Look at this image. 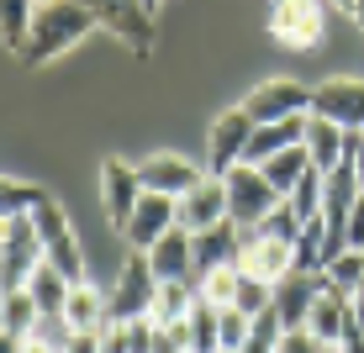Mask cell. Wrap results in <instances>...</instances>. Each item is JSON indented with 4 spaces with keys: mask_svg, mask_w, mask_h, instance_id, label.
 I'll return each instance as SVG.
<instances>
[{
    "mask_svg": "<svg viewBox=\"0 0 364 353\" xmlns=\"http://www.w3.org/2000/svg\"><path fill=\"white\" fill-rule=\"evenodd\" d=\"M354 21H359V27H364V0H354Z\"/></svg>",
    "mask_w": 364,
    "mask_h": 353,
    "instance_id": "60d3db41",
    "label": "cell"
},
{
    "mask_svg": "<svg viewBox=\"0 0 364 353\" xmlns=\"http://www.w3.org/2000/svg\"><path fill=\"white\" fill-rule=\"evenodd\" d=\"M222 353H232V348H222Z\"/></svg>",
    "mask_w": 364,
    "mask_h": 353,
    "instance_id": "b9f144b4",
    "label": "cell"
},
{
    "mask_svg": "<svg viewBox=\"0 0 364 353\" xmlns=\"http://www.w3.org/2000/svg\"><path fill=\"white\" fill-rule=\"evenodd\" d=\"M306 153H311V169L317 174H333L338 163H348V132L338 127V121L311 116L306 121Z\"/></svg>",
    "mask_w": 364,
    "mask_h": 353,
    "instance_id": "ffe728a7",
    "label": "cell"
},
{
    "mask_svg": "<svg viewBox=\"0 0 364 353\" xmlns=\"http://www.w3.org/2000/svg\"><path fill=\"white\" fill-rule=\"evenodd\" d=\"M248 327H254V317H248V311H237V306H222V348L243 353V343H248Z\"/></svg>",
    "mask_w": 364,
    "mask_h": 353,
    "instance_id": "d590c367",
    "label": "cell"
},
{
    "mask_svg": "<svg viewBox=\"0 0 364 353\" xmlns=\"http://www.w3.org/2000/svg\"><path fill=\"white\" fill-rule=\"evenodd\" d=\"M311 116L338 121L343 132H364V80H328L311 90Z\"/></svg>",
    "mask_w": 364,
    "mask_h": 353,
    "instance_id": "7c38bea8",
    "label": "cell"
},
{
    "mask_svg": "<svg viewBox=\"0 0 364 353\" xmlns=\"http://www.w3.org/2000/svg\"><path fill=\"white\" fill-rule=\"evenodd\" d=\"M274 206H285V200H280V190L264 180V169L237 163V169L228 174V217H232L237 227H259Z\"/></svg>",
    "mask_w": 364,
    "mask_h": 353,
    "instance_id": "277c9868",
    "label": "cell"
},
{
    "mask_svg": "<svg viewBox=\"0 0 364 353\" xmlns=\"http://www.w3.org/2000/svg\"><path fill=\"white\" fill-rule=\"evenodd\" d=\"M100 27L95 11L80 6V0H43V6L32 11V27H27V43L16 48L21 64H48V58L69 53L74 43H85Z\"/></svg>",
    "mask_w": 364,
    "mask_h": 353,
    "instance_id": "6da1fadb",
    "label": "cell"
},
{
    "mask_svg": "<svg viewBox=\"0 0 364 353\" xmlns=\"http://www.w3.org/2000/svg\"><path fill=\"white\" fill-rule=\"evenodd\" d=\"M328 6H338L343 16H354V0H328Z\"/></svg>",
    "mask_w": 364,
    "mask_h": 353,
    "instance_id": "f35d334b",
    "label": "cell"
},
{
    "mask_svg": "<svg viewBox=\"0 0 364 353\" xmlns=\"http://www.w3.org/2000/svg\"><path fill=\"white\" fill-rule=\"evenodd\" d=\"M322 190H328V174H317V169H311L306 180L291 190V211H296L301 222H317L322 217Z\"/></svg>",
    "mask_w": 364,
    "mask_h": 353,
    "instance_id": "f546056e",
    "label": "cell"
},
{
    "mask_svg": "<svg viewBox=\"0 0 364 353\" xmlns=\"http://www.w3.org/2000/svg\"><path fill=\"white\" fill-rule=\"evenodd\" d=\"M237 311H248V317H259V311H269L274 306V285H264V280H248L243 274V285H237V300H232Z\"/></svg>",
    "mask_w": 364,
    "mask_h": 353,
    "instance_id": "e575fe53",
    "label": "cell"
},
{
    "mask_svg": "<svg viewBox=\"0 0 364 353\" xmlns=\"http://www.w3.org/2000/svg\"><path fill=\"white\" fill-rule=\"evenodd\" d=\"M222 222H232L228 217V180L206 174L196 190L180 195V227L185 232H206V227H222Z\"/></svg>",
    "mask_w": 364,
    "mask_h": 353,
    "instance_id": "5bb4252c",
    "label": "cell"
},
{
    "mask_svg": "<svg viewBox=\"0 0 364 353\" xmlns=\"http://www.w3.org/2000/svg\"><path fill=\"white\" fill-rule=\"evenodd\" d=\"M328 285V274H301L291 269L280 285H274V317L285 322V332H301L311 317V300H317V290Z\"/></svg>",
    "mask_w": 364,
    "mask_h": 353,
    "instance_id": "2e32d148",
    "label": "cell"
},
{
    "mask_svg": "<svg viewBox=\"0 0 364 353\" xmlns=\"http://www.w3.org/2000/svg\"><path fill=\"white\" fill-rule=\"evenodd\" d=\"M32 227H37V237H43V264H53L69 285H85V259H80V243H74V227H69L64 211H58L53 195L32 211Z\"/></svg>",
    "mask_w": 364,
    "mask_h": 353,
    "instance_id": "3957f363",
    "label": "cell"
},
{
    "mask_svg": "<svg viewBox=\"0 0 364 353\" xmlns=\"http://www.w3.org/2000/svg\"><path fill=\"white\" fill-rule=\"evenodd\" d=\"M154 300H159V274L148 254H127L117 274V290L106 295V322H137V317H154Z\"/></svg>",
    "mask_w": 364,
    "mask_h": 353,
    "instance_id": "7a4b0ae2",
    "label": "cell"
},
{
    "mask_svg": "<svg viewBox=\"0 0 364 353\" xmlns=\"http://www.w3.org/2000/svg\"><path fill=\"white\" fill-rule=\"evenodd\" d=\"M259 232L274 237V243H291V248H296V243H301V232H306V222H301L296 211H291V200H285V206H274L269 217L259 222Z\"/></svg>",
    "mask_w": 364,
    "mask_h": 353,
    "instance_id": "1f68e13d",
    "label": "cell"
},
{
    "mask_svg": "<svg viewBox=\"0 0 364 353\" xmlns=\"http://www.w3.org/2000/svg\"><path fill=\"white\" fill-rule=\"evenodd\" d=\"M237 248H243V227H237V222H222V227L196 232V280H200V274H211V269L237 264Z\"/></svg>",
    "mask_w": 364,
    "mask_h": 353,
    "instance_id": "d6986e66",
    "label": "cell"
},
{
    "mask_svg": "<svg viewBox=\"0 0 364 353\" xmlns=\"http://www.w3.org/2000/svg\"><path fill=\"white\" fill-rule=\"evenodd\" d=\"M27 337H37V343H48L53 353H64V348H69V343H74L80 332L69 327V317H64V311H43V317L32 322V332H27Z\"/></svg>",
    "mask_w": 364,
    "mask_h": 353,
    "instance_id": "4dcf8cb0",
    "label": "cell"
},
{
    "mask_svg": "<svg viewBox=\"0 0 364 353\" xmlns=\"http://www.w3.org/2000/svg\"><path fill=\"white\" fill-rule=\"evenodd\" d=\"M27 290H32L37 311H64V306H69V290H74V285H69L64 274L53 269V264H43V269L32 274V285H27Z\"/></svg>",
    "mask_w": 364,
    "mask_h": 353,
    "instance_id": "484cf974",
    "label": "cell"
},
{
    "mask_svg": "<svg viewBox=\"0 0 364 353\" xmlns=\"http://www.w3.org/2000/svg\"><path fill=\"white\" fill-rule=\"evenodd\" d=\"M311 174V153H306V143L301 148H285V153H274L269 163H264V180L274 185V190H280V200H291V190L301 180H306Z\"/></svg>",
    "mask_w": 364,
    "mask_h": 353,
    "instance_id": "603a6c76",
    "label": "cell"
},
{
    "mask_svg": "<svg viewBox=\"0 0 364 353\" xmlns=\"http://www.w3.org/2000/svg\"><path fill=\"white\" fill-rule=\"evenodd\" d=\"M32 11H37V0H6V48H11V53H16L21 43H27Z\"/></svg>",
    "mask_w": 364,
    "mask_h": 353,
    "instance_id": "836d02e7",
    "label": "cell"
},
{
    "mask_svg": "<svg viewBox=\"0 0 364 353\" xmlns=\"http://www.w3.org/2000/svg\"><path fill=\"white\" fill-rule=\"evenodd\" d=\"M237 285H243V269H237V264L211 269V274H200V280H196L200 300H211V306H232V300H237Z\"/></svg>",
    "mask_w": 364,
    "mask_h": 353,
    "instance_id": "83f0119b",
    "label": "cell"
},
{
    "mask_svg": "<svg viewBox=\"0 0 364 353\" xmlns=\"http://www.w3.org/2000/svg\"><path fill=\"white\" fill-rule=\"evenodd\" d=\"M237 269L248 280H264V285H280L285 274L296 269V248L291 243H274L259 227H243V248H237Z\"/></svg>",
    "mask_w": 364,
    "mask_h": 353,
    "instance_id": "9c48e42d",
    "label": "cell"
},
{
    "mask_svg": "<svg viewBox=\"0 0 364 353\" xmlns=\"http://www.w3.org/2000/svg\"><path fill=\"white\" fill-rule=\"evenodd\" d=\"M185 327H191V353H222V306L196 300V311L185 317Z\"/></svg>",
    "mask_w": 364,
    "mask_h": 353,
    "instance_id": "cb8c5ba5",
    "label": "cell"
},
{
    "mask_svg": "<svg viewBox=\"0 0 364 353\" xmlns=\"http://www.w3.org/2000/svg\"><path fill=\"white\" fill-rule=\"evenodd\" d=\"M159 6H164V0H143V11H148V16H159Z\"/></svg>",
    "mask_w": 364,
    "mask_h": 353,
    "instance_id": "ab89813d",
    "label": "cell"
},
{
    "mask_svg": "<svg viewBox=\"0 0 364 353\" xmlns=\"http://www.w3.org/2000/svg\"><path fill=\"white\" fill-rule=\"evenodd\" d=\"M169 227H180V200L148 190V195H143V206H137V211H132V222H127V243H132V254H148V248H154L159 237L169 232Z\"/></svg>",
    "mask_w": 364,
    "mask_h": 353,
    "instance_id": "9a60e30c",
    "label": "cell"
},
{
    "mask_svg": "<svg viewBox=\"0 0 364 353\" xmlns=\"http://www.w3.org/2000/svg\"><path fill=\"white\" fill-rule=\"evenodd\" d=\"M80 6H90L100 27H111L132 53H148V48H154V16L143 11V0H80Z\"/></svg>",
    "mask_w": 364,
    "mask_h": 353,
    "instance_id": "8fae6325",
    "label": "cell"
},
{
    "mask_svg": "<svg viewBox=\"0 0 364 353\" xmlns=\"http://www.w3.org/2000/svg\"><path fill=\"white\" fill-rule=\"evenodd\" d=\"M248 137H254V116H248L243 106L222 111V116L211 121V132H206V174L228 180L237 163H243V153H248Z\"/></svg>",
    "mask_w": 364,
    "mask_h": 353,
    "instance_id": "52a82bcc",
    "label": "cell"
},
{
    "mask_svg": "<svg viewBox=\"0 0 364 353\" xmlns=\"http://www.w3.org/2000/svg\"><path fill=\"white\" fill-rule=\"evenodd\" d=\"M148 264H154L159 280H196V232L169 227V232L148 248Z\"/></svg>",
    "mask_w": 364,
    "mask_h": 353,
    "instance_id": "e0dca14e",
    "label": "cell"
},
{
    "mask_svg": "<svg viewBox=\"0 0 364 353\" xmlns=\"http://www.w3.org/2000/svg\"><path fill=\"white\" fill-rule=\"evenodd\" d=\"M348 322H354V295H348V290H338V285L328 280V285L317 290V300H311L306 332L317 337V343L338 348V343H343V332H348Z\"/></svg>",
    "mask_w": 364,
    "mask_h": 353,
    "instance_id": "4fadbf2b",
    "label": "cell"
},
{
    "mask_svg": "<svg viewBox=\"0 0 364 353\" xmlns=\"http://www.w3.org/2000/svg\"><path fill=\"white\" fill-rule=\"evenodd\" d=\"M196 300H200L196 280H159L154 322H159V327H169V322H185V317H191V311H196Z\"/></svg>",
    "mask_w": 364,
    "mask_h": 353,
    "instance_id": "44dd1931",
    "label": "cell"
},
{
    "mask_svg": "<svg viewBox=\"0 0 364 353\" xmlns=\"http://www.w3.org/2000/svg\"><path fill=\"white\" fill-rule=\"evenodd\" d=\"M280 343H285V322L274 317V306H269V311H259V317H254V327H248L243 353H280Z\"/></svg>",
    "mask_w": 364,
    "mask_h": 353,
    "instance_id": "f1b7e54d",
    "label": "cell"
},
{
    "mask_svg": "<svg viewBox=\"0 0 364 353\" xmlns=\"http://www.w3.org/2000/svg\"><path fill=\"white\" fill-rule=\"evenodd\" d=\"M64 353H100V337H95V332H80V337H74V343H69Z\"/></svg>",
    "mask_w": 364,
    "mask_h": 353,
    "instance_id": "74e56055",
    "label": "cell"
},
{
    "mask_svg": "<svg viewBox=\"0 0 364 353\" xmlns=\"http://www.w3.org/2000/svg\"><path fill=\"white\" fill-rule=\"evenodd\" d=\"M243 111L254 116V127L291 121V116H311V90L296 85V80H269V85H259V90L243 100Z\"/></svg>",
    "mask_w": 364,
    "mask_h": 353,
    "instance_id": "30bf717a",
    "label": "cell"
},
{
    "mask_svg": "<svg viewBox=\"0 0 364 353\" xmlns=\"http://www.w3.org/2000/svg\"><path fill=\"white\" fill-rule=\"evenodd\" d=\"M137 174H143V185L148 190H159V195H174L180 200L185 190H196L206 174L196 169V163H185V158H174V153H154L148 163H137Z\"/></svg>",
    "mask_w": 364,
    "mask_h": 353,
    "instance_id": "ac0fdd59",
    "label": "cell"
},
{
    "mask_svg": "<svg viewBox=\"0 0 364 353\" xmlns=\"http://www.w3.org/2000/svg\"><path fill=\"white\" fill-rule=\"evenodd\" d=\"M43 317L32 300V290H6V317H0V327H6V343H21V337L32 332V322Z\"/></svg>",
    "mask_w": 364,
    "mask_h": 353,
    "instance_id": "d4e9b609",
    "label": "cell"
},
{
    "mask_svg": "<svg viewBox=\"0 0 364 353\" xmlns=\"http://www.w3.org/2000/svg\"><path fill=\"white\" fill-rule=\"evenodd\" d=\"M37 269H43V237H37L32 217L6 222V248H0V285H6V290H27Z\"/></svg>",
    "mask_w": 364,
    "mask_h": 353,
    "instance_id": "8992f818",
    "label": "cell"
},
{
    "mask_svg": "<svg viewBox=\"0 0 364 353\" xmlns=\"http://www.w3.org/2000/svg\"><path fill=\"white\" fill-rule=\"evenodd\" d=\"M64 317H69V327L74 332H100L106 327V295L85 280V285H74L69 290V306H64Z\"/></svg>",
    "mask_w": 364,
    "mask_h": 353,
    "instance_id": "7402d4cb",
    "label": "cell"
},
{
    "mask_svg": "<svg viewBox=\"0 0 364 353\" xmlns=\"http://www.w3.org/2000/svg\"><path fill=\"white\" fill-rule=\"evenodd\" d=\"M280 353H328V343H317V337H311L306 327H301V332H285Z\"/></svg>",
    "mask_w": 364,
    "mask_h": 353,
    "instance_id": "8d00e7d4",
    "label": "cell"
},
{
    "mask_svg": "<svg viewBox=\"0 0 364 353\" xmlns=\"http://www.w3.org/2000/svg\"><path fill=\"white\" fill-rule=\"evenodd\" d=\"M269 32L285 48H317L328 32V0H274L269 6Z\"/></svg>",
    "mask_w": 364,
    "mask_h": 353,
    "instance_id": "5b68a950",
    "label": "cell"
},
{
    "mask_svg": "<svg viewBox=\"0 0 364 353\" xmlns=\"http://www.w3.org/2000/svg\"><path fill=\"white\" fill-rule=\"evenodd\" d=\"M43 200H48V190H37V185H21V180H6V185H0V222L32 217Z\"/></svg>",
    "mask_w": 364,
    "mask_h": 353,
    "instance_id": "4316f807",
    "label": "cell"
},
{
    "mask_svg": "<svg viewBox=\"0 0 364 353\" xmlns=\"http://www.w3.org/2000/svg\"><path fill=\"white\" fill-rule=\"evenodd\" d=\"M143 195H148V185H143V174H137V169H127L122 158L100 163V206H106V222L111 227L127 232V222H132V211L143 206Z\"/></svg>",
    "mask_w": 364,
    "mask_h": 353,
    "instance_id": "ba28073f",
    "label": "cell"
},
{
    "mask_svg": "<svg viewBox=\"0 0 364 353\" xmlns=\"http://www.w3.org/2000/svg\"><path fill=\"white\" fill-rule=\"evenodd\" d=\"M322 274H328V280H333L338 290L359 295V290H364V254H354V248H348V254H338V259H333Z\"/></svg>",
    "mask_w": 364,
    "mask_h": 353,
    "instance_id": "d6a6232c",
    "label": "cell"
}]
</instances>
